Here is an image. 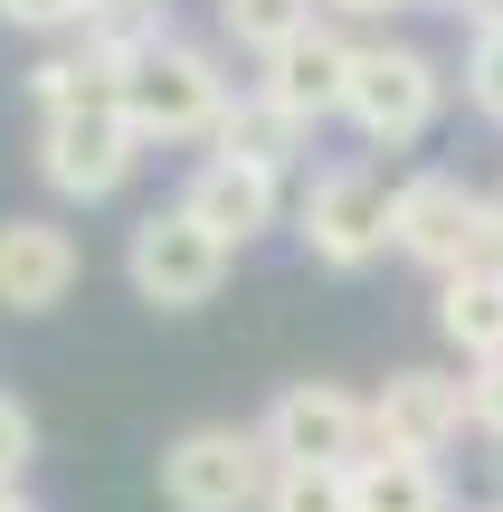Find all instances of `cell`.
I'll return each mask as SVG.
<instances>
[{
	"mask_svg": "<svg viewBox=\"0 0 503 512\" xmlns=\"http://www.w3.org/2000/svg\"><path fill=\"white\" fill-rule=\"evenodd\" d=\"M114 105H124V124L143 133V152H152V143H219L238 86H228L219 48H200V38H162V48L124 76Z\"/></svg>",
	"mask_w": 503,
	"mask_h": 512,
	"instance_id": "obj_1",
	"label": "cell"
},
{
	"mask_svg": "<svg viewBox=\"0 0 503 512\" xmlns=\"http://www.w3.org/2000/svg\"><path fill=\"white\" fill-rule=\"evenodd\" d=\"M437 105H447V76H437L428 48H409V38H361V48H352L342 124H352L371 152H409V143H428Z\"/></svg>",
	"mask_w": 503,
	"mask_h": 512,
	"instance_id": "obj_2",
	"label": "cell"
},
{
	"mask_svg": "<svg viewBox=\"0 0 503 512\" xmlns=\"http://www.w3.org/2000/svg\"><path fill=\"white\" fill-rule=\"evenodd\" d=\"M390 209H399V181H380L371 162H323L295 190V247L333 275H361L390 256Z\"/></svg>",
	"mask_w": 503,
	"mask_h": 512,
	"instance_id": "obj_3",
	"label": "cell"
},
{
	"mask_svg": "<svg viewBox=\"0 0 503 512\" xmlns=\"http://www.w3.org/2000/svg\"><path fill=\"white\" fill-rule=\"evenodd\" d=\"M266 484L276 456L238 418H200L162 446V512H266Z\"/></svg>",
	"mask_w": 503,
	"mask_h": 512,
	"instance_id": "obj_4",
	"label": "cell"
},
{
	"mask_svg": "<svg viewBox=\"0 0 503 512\" xmlns=\"http://www.w3.org/2000/svg\"><path fill=\"white\" fill-rule=\"evenodd\" d=\"M390 247L428 275H466L494 266V190L456 181V171H409L390 209Z\"/></svg>",
	"mask_w": 503,
	"mask_h": 512,
	"instance_id": "obj_5",
	"label": "cell"
},
{
	"mask_svg": "<svg viewBox=\"0 0 503 512\" xmlns=\"http://www.w3.org/2000/svg\"><path fill=\"white\" fill-rule=\"evenodd\" d=\"M124 285H133V304H152V313H190V304H209V294L228 285V247L171 200V209H152V219H133Z\"/></svg>",
	"mask_w": 503,
	"mask_h": 512,
	"instance_id": "obj_6",
	"label": "cell"
},
{
	"mask_svg": "<svg viewBox=\"0 0 503 512\" xmlns=\"http://www.w3.org/2000/svg\"><path fill=\"white\" fill-rule=\"evenodd\" d=\"M257 437H266L276 465H333V475H352L371 456V399L342 389V380H285L266 399Z\"/></svg>",
	"mask_w": 503,
	"mask_h": 512,
	"instance_id": "obj_7",
	"label": "cell"
},
{
	"mask_svg": "<svg viewBox=\"0 0 503 512\" xmlns=\"http://www.w3.org/2000/svg\"><path fill=\"white\" fill-rule=\"evenodd\" d=\"M133 162H143V133L124 124V105L38 114V181H48L57 200H76V209L114 200V190L133 181Z\"/></svg>",
	"mask_w": 503,
	"mask_h": 512,
	"instance_id": "obj_8",
	"label": "cell"
},
{
	"mask_svg": "<svg viewBox=\"0 0 503 512\" xmlns=\"http://www.w3.org/2000/svg\"><path fill=\"white\" fill-rule=\"evenodd\" d=\"M181 209H190V219H200L228 256H238V247H257L266 228H285V219H295V200H285V171L238 162V152H200V171L181 181Z\"/></svg>",
	"mask_w": 503,
	"mask_h": 512,
	"instance_id": "obj_9",
	"label": "cell"
},
{
	"mask_svg": "<svg viewBox=\"0 0 503 512\" xmlns=\"http://www.w3.org/2000/svg\"><path fill=\"white\" fill-rule=\"evenodd\" d=\"M475 427L466 380L456 370H390L371 389V446H399V456H447Z\"/></svg>",
	"mask_w": 503,
	"mask_h": 512,
	"instance_id": "obj_10",
	"label": "cell"
},
{
	"mask_svg": "<svg viewBox=\"0 0 503 512\" xmlns=\"http://www.w3.org/2000/svg\"><path fill=\"white\" fill-rule=\"evenodd\" d=\"M342 86H352V38L342 29H304V38H285L276 57H257V95L285 105L304 133H314L323 114H342Z\"/></svg>",
	"mask_w": 503,
	"mask_h": 512,
	"instance_id": "obj_11",
	"label": "cell"
},
{
	"mask_svg": "<svg viewBox=\"0 0 503 512\" xmlns=\"http://www.w3.org/2000/svg\"><path fill=\"white\" fill-rule=\"evenodd\" d=\"M76 228H57V219H0V304L10 313H57L76 294Z\"/></svg>",
	"mask_w": 503,
	"mask_h": 512,
	"instance_id": "obj_12",
	"label": "cell"
},
{
	"mask_svg": "<svg viewBox=\"0 0 503 512\" xmlns=\"http://www.w3.org/2000/svg\"><path fill=\"white\" fill-rule=\"evenodd\" d=\"M352 512H456V484L437 456H399V446H371L352 465Z\"/></svg>",
	"mask_w": 503,
	"mask_h": 512,
	"instance_id": "obj_13",
	"label": "cell"
},
{
	"mask_svg": "<svg viewBox=\"0 0 503 512\" xmlns=\"http://www.w3.org/2000/svg\"><path fill=\"white\" fill-rule=\"evenodd\" d=\"M437 332H447V351H466V370L503 361V266L437 275Z\"/></svg>",
	"mask_w": 503,
	"mask_h": 512,
	"instance_id": "obj_14",
	"label": "cell"
},
{
	"mask_svg": "<svg viewBox=\"0 0 503 512\" xmlns=\"http://www.w3.org/2000/svg\"><path fill=\"white\" fill-rule=\"evenodd\" d=\"M304 143H314V133H304V124H295V114H285V105H266V95L247 86L238 105H228V124H219V143H209V152H238V162L295 171V162H304Z\"/></svg>",
	"mask_w": 503,
	"mask_h": 512,
	"instance_id": "obj_15",
	"label": "cell"
},
{
	"mask_svg": "<svg viewBox=\"0 0 503 512\" xmlns=\"http://www.w3.org/2000/svg\"><path fill=\"white\" fill-rule=\"evenodd\" d=\"M304 29H323V0H219V38L247 57H276Z\"/></svg>",
	"mask_w": 503,
	"mask_h": 512,
	"instance_id": "obj_16",
	"label": "cell"
},
{
	"mask_svg": "<svg viewBox=\"0 0 503 512\" xmlns=\"http://www.w3.org/2000/svg\"><path fill=\"white\" fill-rule=\"evenodd\" d=\"M29 105L38 114H76V105H114V86L95 76L86 48H57V57H38V67H29Z\"/></svg>",
	"mask_w": 503,
	"mask_h": 512,
	"instance_id": "obj_17",
	"label": "cell"
},
{
	"mask_svg": "<svg viewBox=\"0 0 503 512\" xmlns=\"http://www.w3.org/2000/svg\"><path fill=\"white\" fill-rule=\"evenodd\" d=\"M266 512H352V484H342L333 465H276Z\"/></svg>",
	"mask_w": 503,
	"mask_h": 512,
	"instance_id": "obj_18",
	"label": "cell"
},
{
	"mask_svg": "<svg viewBox=\"0 0 503 512\" xmlns=\"http://www.w3.org/2000/svg\"><path fill=\"white\" fill-rule=\"evenodd\" d=\"M29 465H38V418L19 389H0V494H29Z\"/></svg>",
	"mask_w": 503,
	"mask_h": 512,
	"instance_id": "obj_19",
	"label": "cell"
},
{
	"mask_svg": "<svg viewBox=\"0 0 503 512\" xmlns=\"http://www.w3.org/2000/svg\"><path fill=\"white\" fill-rule=\"evenodd\" d=\"M466 105L485 114V124H503V29L466 38Z\"/></svg>",
	"mask_w": 503,
	"mask_h": 512,
	"instance_id": "obj_20",
	"label": "cell"
},
{
	"mask_svg": "<svg viewBox=\"0 0 503 512\" xmlns=\"http://www.w3.org/2000/svg\"><path fill=\"white\" fill-rule=\"evenodd\" d=\"M0 19L29 29V38H67V29H86V19H95V0H0Z\"/></svg>",
	"mask_w": 503,
	"mask_h": 512,
	"instance_id": "obj_21",
	"label": "cell"
},
{
	"mask_svg": "<svg viewBox=\"0 0 503 512\" xmlns=\"http://www.w3.org/2000/svg\"><path fill=\"white\" fill-rule=\"evenodd\" d=\"M466 408H475V437L503 446V361H475L466 370Z\"/></svg>",
	"mask_w": 503,
	"mask_h": 512,
	"instance_id": "obj_22",
	"label": "cell"
},
{
	"mask_svg": "<svg viewBox=\"0 0 503 512\" xmlns=\"http://www.w3.org/2000/svg\"><path fill=\"white\" fill-rule=\"evenodd\" d=\"M133 19H162V0H95L86 29H133Z\"/></svg>",
	"mask_w": 503,
	"mask_h": 512,
	"instance_id": "obj_23",
	"label": "cell"
},
{
	"mask_svg": "<svg viewBox=\"0 0 503 512\" xmlns=\"http://www.w3.org/2000/svg\"><path fill=\"white\" fill-rule=\"evenodd\" d=\"M333 19H399V10H428V0H323Z\"/></svg>",
	"mask_w": 503,
	"mask_h": 512,
	"instance_id": "obj_24",
	"label": "cell"
},
{
	"mask_svg": "<svg viewBox=\"0 0 503 512\" xmlns=\"http://www.w3.org/2000/svg\"><path fill=\"white\" fill-rule=\"evenodd\" d=\"M437 10H456L466 29H503V0H437Z\"/></svg>",
	"mask_w": 503,
	"mask_h": 512,
	"instance_id": "obj_25",
	"label": "cell"
},
{
	"mask_svg": "<svg viewBox=\"0 0 503 512\" xmlns=\"http://www.w3.org/2000/svg\"><path fill=\"white\" fill-rule=\"evenodd\" d=\"M494 266H503V190H494Z\"/></svg>",
	"mask_w": 503,
	"mask_h": 512,
	"instance_id": "obj_26",
	"label": "cell"
},
{
	"mask_svg": "<svg viewBox=\"0 0 503 512\" xmlns=\"http://www.w3.org/2000/svg\"><path fill=\"white\" fill-rule=\"evenodd\" d=\"M0 512H38V503H29V494H0Z\"/></svg>",
	"mask_w": 503,
	"mask_h": 512,
	"instance_id": "obj_27",
	"label": "cell"
},
{
	"mask_svg": "<svg viewBox=\"0 0 503 512\" xmlns=\"http://www.w3.org/2000/svg\"><path fill=\"white\" fill-rule=\"evenodd\" d=\"M466 512H503V503H466Z\"/></svg>",
	"mask_w": 503,
	"mask_h": 512,
	"instance_id": "obj_28",
	"label": "cell"
}]
</instances>
